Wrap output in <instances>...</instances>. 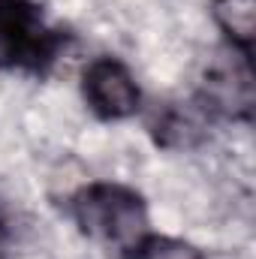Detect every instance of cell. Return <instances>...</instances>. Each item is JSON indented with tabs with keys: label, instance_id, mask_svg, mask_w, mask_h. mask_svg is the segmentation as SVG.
I'll return each instance as SVG.
<instances>
[{
	"label": "cell",
	"instance_id": "obj_3",
	"mask_svg": "<svg viewBox=\"0 0 256 259\" xmlns=\"http://www.w3.org/2000/svg\"><path fill=\"white\" fill-rule=\"evenodd\" d=\"M84 94L91 100V106L106 115V118H124L130 112H136L139 106V88L127 72V66L103 58L94 61L84 72Z\"/></svg>",
	"mask_w": 256,
	"mask_h": 259
},
{
	"label": "cell",
	"instance_id": "obj_4",
	"mask_svg": "<svg viewBox=\"0 0 256 259\" xmlns=\"http://www.w3.org/2000/svg\"><path fill=\"white\" fill-rule=\"evenodd\" d=\"M214 15H217L220 27L232 36V42L250 49L256 27V0H217Z\"/></svg>",
	"mask_w": 256,
	"mask_h": 259
},
{
	"label": "cell",
	"instance_id": "obj_2",
	"mask_svg": "<svg viewBox=\"0 0 256 259\" xmlns=\"http://www.w3.org/2000/svg\"><path fill=\"white\" fill-rule=\"evenodd\" d=\"M58 36L42 27L39 12L24 0H0V66H36Z\"/></svg>",
	"mask_w": 256,
	"mask_h": 259
},
{
	"label": "cell",
	"instance_id": "obj_5",
	"mask_svg": "<svg viewBox=\"0 0 256 259\" xmlns=\"http://www.w3.org/2000/svg\"><path fill=\"white\" fill-rule=\"evenodd\" d=\"M136 259H202L199 250L175 241V238H151L145 244H139V256Z\"/></svg>",
	"mask_w": 256,
	"mask_h": 259
},
{
	"label": "cell",
	"instance_id": "obj_1",
	"mask_svg": "<svg viewBox=\"0 0 256 259\" xmlns=\"http://www.w3.org/2000/svg\"><path fill=\"white\" fill-rule=\"evenodd\" d=\"M75 214L78 223L88 235L106 241V244H118L130 247L142 238L145 232V208L142 199L130 193L124 187H91L78 196L75 202Z\"/></svg>",
	"mask_w": 256,
	"mask_h": 259
}]
</instances>
